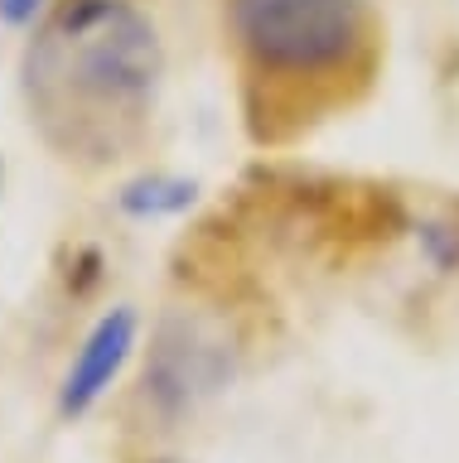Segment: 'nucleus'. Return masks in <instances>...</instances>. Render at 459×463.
<instances>
[{
	"label": "nucleus",
	"instance_id": "f257e3e1",
	"mask_svg": "<svg viewBox=\"0 0 459 463\" xmlns=\"http://www.w3.org/2000/svg\"><path fill=\"white\" fill-rule=\"evenodd\" d=\"M165 78L160 29L136 0H63L24 49L30 126L63 159L107 165L150 126Z\"/></svg>",
	"mask_w": 459,
	"mask_h": 463
},
{
	"label": "nucleus",
	"instance_id": "f03ea898",
	"mask_svg": "<svg viewBox=\"0 0 459 463\" xmlns=\"http://www.w3.org/2000/svg\"><path fill=\"white\" fill-rule=\"evenodd\" d=\"M227 29L266 82L343 78L372 49L363 0H227Z\"/></svg>",
	"mask_w": 459,
	"mask_h": 463
},
{
	"label": "nucleus",
	"instance_id": "7ed1b4c3",
	"mask_svg": "<svg viewBox=\"0 0 459 463\" xmlns=\"http://www.w3.org/2000/svg\"><path fill=\"white\" fill-rule=\"evenodd\" d=\"M136 338H140V318L136 309H107L97 324L88 328V338L78 343L73 362H68L63 382H59V415L63 420H82L97 401L117 386V376L126 372V362L136 353Z\"/></svg>",
	"mask_w": 459,
	"mask_h": 463
},
{
	"label": "nucleus",
	"instance_id": "20e7f679",
	"mask_svg": "<svg viewBox=\"0 0 459 463\" xmlns=\"http://www.w3.org/2000/svg\"><path fill=\"white\" fill-rule=\"evenodd\" d=\"M121 213L136 222H155V217H179L198 203V184L179 179V174H140V179L121 184Z\"/></svg>",
	"mask_w": 459,
	"mask_h": 463
},
{
	"label": "nucleus",
	"instance_id": "39448f33",
	"mask_svg": "<svg viewBox=\"0 0 459 463\" xmlns=\"http://www.w3.org/2000/svg\"><path fill=\"white\" fill-rule=\"evenodd\" d=\"M53 5L49 0H0V20L10 29H24V24H39Z\"/></svg>",
	"mask_w": 459,
	"mask_h": 463
},
{
	"label": "nucleus",
	"instance_id": "423d86ee",
	"mask_svg": "<svg viewBox=\"0 0 459 463\" xmlns=\"http://www.w3.org/2000/svg\"><path fill=\"white\" fill-rule=\"evenodd\" d=\"M140 463H179V458H140Z\"/></svg>",
	"mask_w": 459,
	"mask_h": 463
},
{
	"label": "nucleus",
	"instance_id": "0eeeda50",
	"mask_svg": "<svg viewBox=\"0 0 459 463\" xmlns=\"http://www.w3.org/2000/svg\"><path fill=\"white\" fill-rule=\"evenodd\" d=\"M0 188H5V159H0Z\"/></svg>",
	"mask_w": 459,
	"mask_h": 463
}]
</instances>
